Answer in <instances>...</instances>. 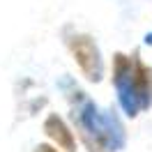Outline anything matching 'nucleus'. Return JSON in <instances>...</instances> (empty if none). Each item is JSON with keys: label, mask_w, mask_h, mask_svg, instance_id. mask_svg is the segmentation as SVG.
Listing matches in <instances>:
<instances>
[{"label": "nucleus", "mask_w": 152, "mask_h": 152, "mask_svg": "<svg viewBox=\"0 0 152 152\" xmlns=\"http://www.w3.org/2000/svg\"><path fill=\"white\" fill-rule=\"evenodd\" d=\"M113 86L118 92V102L129 118H136L150 106V69L143 65L136 53L113 56Z\"/></svg>", "instance_id": "f03ea898"}, {"label": "nucleus", "mask_w": 152, "mask_h": 152, "mask_svg": "<svg viewBox=\"0 0 152 152\" xmlns=\"http://www.w3.org/2000/svg\"><path fill=\"white\" fill-rule=\"evenodd\" d=\"M62 88L67 90V99L72 106V120L83 145L88 148V152H115L120 150L127 141L124 127L120 122V118L113 111L102 113L95 106V102L81 90L78 86H74L69 78L62 81Z\"/></svg>", "instance_id": "f257e3e1"}, {"label": "nucleus", "mask_w": 152, "mask_h": 152, "mask_svg": "<svg viewBox=\"0 0 152 152\" xmlns=\"http://www.w3.org/2000/svg\"><path fill=\"white\" fill-rule=\"evenodd\" d=\"M145 44H152V32H148V35H145Z\"/></svg>", "instance_id": "423d86ee"}, {"label": "nucleus", "mask_w": 152, "mask_h": 152, "mask_svg": "<svg viewBox=\"0 0 152 152\" xmlns=\"http://www.w3.org/2000/svg\"><path fill=\"white\" fill-rule=\"evenodd\" d=\"M35 152H58V150H53L51 145H37V148H35Z\"/></svg>", "instance_id": "39448f33"}, {"label": "nucleus", "mask_w": 152, "mask_h": 152, "mask_svg": "<svg viewBox=\"0 0 152 152\" xmlns=\"http://www.w3.org/2000/svg\"><path fill=\"white\" fill-rule=\"evenodd\" d=\"M67 46L74 56L76 65L81 67V72L86 74L88 81H102L104 74V65H102V56H99V48H97L95 39L90 35H72L67 39Z\"/></svg>", "instance_id": "7ed1b4c3"}, {"label": "nucleus", "mask_w": 152, "mask_h": 152, "mask_svg": "<svg viewBox=\"0 0 152 152\" xmlns=\"http://www.w3.org/2000/svg\"><path fill=\"white\" fill-rule=\"evenodd\" d=\"M44 134H46L51 141L56 143L60 150L65 152H76V141H74V134L69 132V127L65 124V120L60 115L51 113L44 120Z\"/></svg>", "instance_id": "20e7f679"}]
</instances>
